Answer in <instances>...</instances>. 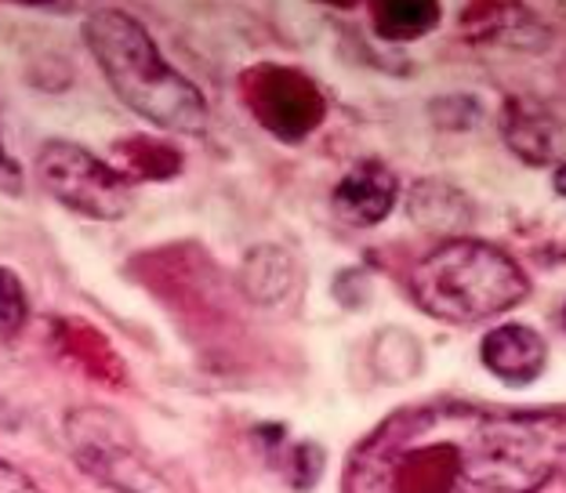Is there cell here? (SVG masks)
<instances>
[{
  "label": "cell",
  "mask_w": 566,
  "mask_h": 493,
  "mask_svg": "<svg viewBox=\"0 0 566 493\" xmlns=\"http://www.w3.org/2000/svg\"><path fill=\"white\" fill-rule=\"evenodd\" d=\"M566 464V410L421 403L385 418L342 493H537Z\"/></svg>",
  "instance_id": "cell-1"
},
{
  "label": "cell",
  "mask_w": 566,
  "mask_h": 493,
  "mask_svg": "<svg viewBox=\"0 0 566 493\" xmlns=\"http://www.w3.org/2000/svg\"><path fill=\"white\" fill-rule=\"evenodd\" d=\"M84 41L127 109L164 132L200 135L208 127V102L153 44L146 25L117 8L84 19Z\"/></svg>",
  "instance_id": "cell-2"
},
{
  "label": "cell",
  "mask_w": 566,
  "mask_h": 493,
  "mask_svg": "<svg viewBox=\"0 0 566 493\" xmlns=\"http://www.w3.org/2000/svg\"><path fill=\"white\" fill-rule=\"evenodd\" d=\"M531 283L505 251L480 240H450L410 272L418 308L447 323H480L520 305Z\"/></svg>",
  "instance_id": "cell-3"
},
{
  "label": "cell",
  "mask_w": 566,
  "mask_h": 493,
  "mask_svg": "<svg viewBox=\"0 0 566 493\" xmlns=\"http://www.w3.org/2000/svg\"><path fill=\"white\" fill-rule=\"evenodd\" d=\"M70 453L98 486L113 493H171L157 464L138 447L120 413L106 407H81L66 418Z\"/></svg>",
  "instance_id": "cell-4"
},
{
  "label": "cell",
  "mask_w": 566,
  "mask_h": 493,
  "mask_svg": "<svg viewBox=\"0 0 566 493\" xmlns=\"http://www.w3.org/2000/svg\"><path fill=\"white\" fill-rule=\"evenodd\" d=\"M36 167L51 197L92 222H120L135 203L132 178L73 141H44Z\"/></svg>",
  "instance_id": "cell-5"
},
{
  "label": "cell",
  "mask_w": 566,
  "mask_h": 493,
  "mask_svg": "<svg viewBox=\"0 0 566 493\" xmlns=\"http://www.w3.org/2000/svg\"><path fill=\"white\" fill-rule=\"evenodd\" d=\"M248 98L259 124L283 141H302L305 135H313L324 124L327 113V102L319 95V87L305 73L287 66L254 70Z\"/></svg>",
  "instance_id": "cell-6"
},
{
  "label": "cell",
  "mask_w": 566,
  "mask_h": 493,
  "mask_svg": "<svg viewBox=\"0 0 566 493\" xmlns=\"http://www.w3.org/2000/svg\"><path fill=\"white\" fill-rule=\"evenodd\" d=\"M396 192H400V186H396V175L389 167L381 160H359L334 189V214L356 229L378 225L396 207Z\"/></svg>",
  "instance_id": "cell-7"
},
{
  "label": "cell",
  "mask_w": 566,
  "mask_h": 493,
  "mask_svg": "<svg viewBox=\"0 0 566 493\" xmlns=\"http://www.w3.org/2000/svg\"><path fill=\"white\" fill-rule=\"evenodd\" d=\"M483 367L505 385H531L545 374L548 345L545 337L523 327V323H509V327H494L480 345Z\"/></svg>",
  "instance_id": "cell-8"
},
{
  "label": "cell",
  "mask_w": 566,
  "mask_h": 493,
  "mask_svg": "<svg viewBox=\"0 0 566 493\" xmlns=\"http://www.w3.org/2000/svg\"><path fill=\"white\" fill-rule=\"evenodd\" d=\"M505 141L526 164H556L566 157V124L545 106L512 98L505 106Z\"/></svg>",
  "instance_id": "cell-9"
},
{
  "label": "cell",
  "mask_w": 566,
  "mask_h": 493,
  "mask_svg": "<svg viewBox=\"0 0 566 493\" xmlns=\"http://www.w3.org/2000/svg\"><path fill=\"white\" fill-rule=\"evenodd\" d=\"M375 11V30L381 41H418L440 25V4L432 0H385Z\"/></svg>",
  "instance_id": "cell-10"
},
{
  "label": "cell",
  "mask_w": 566,
  "mask_h": 493,
  "mask_svg": "<svg viewBox=\"0 0 566 493\" xmlns=\"http://www.w3.org/2000/svg\"><path fill=\"white\" fill-rule=\"evenodd\" d=\"M294 283V262L280 246H259L248 265H243V287H248L262 305L280 302Z\"/></svg>",
  "instance_id": "cell-11"
},
{
  "label": "cell",
  "mask_w": 566,
  "mask_h": 493,
  "mask_svg": "<svg viewBox=\"0 0 566 493\" xmlns=\"http://www.w3.org/2000/svg\"><path fill=\"white\" fill-rule=\"evenodd\" d=\"M117 149L127 153V157H132V167L138 175H146V178H167V175L178 171V153L160 146V141H153V138L120 141Z\"/></svg>",
  "instance_id": "cell-12"
},
{
  "label": "cell",
  "mask_w": 566,
  "mask_h": 493,
  "mask_svg": "<svg viewBox=\"0 0 566 493\" xmlns=\"http://www.w3.org/2000/svg\"><path fill=\"white\" fill-rule=\"evenodd\" d=\"M30 316V297H25L22 280L11 269L0 265V327L19 331Z\"/></svg>",
  "instance_id": "cell-13"
},
{
  "label": "cell",
  "mask_w": 566,
  "mask_h": 493,
  "mask_svg": "<svg viewBox=\"0 0 566 493\" xmlns=\"http://www.w3.org/2000/svg\"><path fill=\"white\" fill-rule=\"evenodd\" d=\"M22 167L11 160V153L4 149V141H0V192H8V197H19L22 192Z\"/></svg>",
  "instance_id": "cell-14"
},
{
  "label": "cell",
  "mask_w": 566,
  "mask_h": 493,
  "mask_svg": "<svg viewBox=\"0 0 566 493\" xmlns=\"http://www.w3.org/2000/svg\"><path fill=\"white\" fill-rule=\"evenodd\" d=\"M0 493H44V490L36 486L30 475H22L19 469L0 461Z\"/></svg>",
  "instance_id": "cell-15"
},
{
  "label": "cell",
  "mask_w": 566,
  "mask_h": 493,
  "mask_svg": "<svg viewBox=\"0 0 566 493\" xmlns=\"http://www.w3.org/2000/svg\"><path fill=\"white\" fill-rule=\"evenodd\" d=\"M552 181H556V192H559V197H566V160L556 167V178H552Z\"/></svg>",
  "instance_id": "cell-16"
},
{
  "label": "cell",
  "mask_w": 566,
  "mask_h": 493,
  "mask_svg": "<svg viewBox=\"0 0 566 493\" xmlns=\"http://www.w3.org/2000/svg\"><path fill=\"white\" fill-rule=\"evenodd\" d=\"M563 323H566V308H563Z\"/></svg>",
  "instance_id": "cell-17"
}]
</instances>
